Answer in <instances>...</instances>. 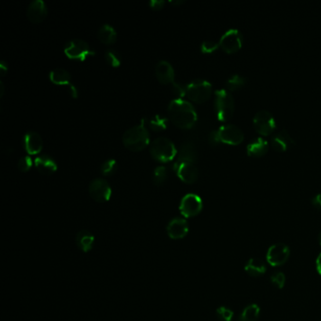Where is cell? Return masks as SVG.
<instances>
[{"instance_id": "6da1fadb", "label": "cell", "mask_w": 321, "mask_h": 321, "mask_svg": "<svg viewBox=\"0 0 321 321\" xmlns=\"http://www.w3.org/2000/svg\"><path fill=\"white\" fill-rule=\"evenodd\" d=\"M168 116L173 125L180 128H191L197 121L195 108L190 102L174 99L168 107Z\"/></svg>"}, {"instance_id": "7a4b0ae2", "label": "cell", "mask_w": 321, "mask_h": 321, "mask_svg": "<svg viewBox=\"0 0 321 321\" xmlns=\"http://www.w3.org/2000/svg\"><path fill=\"white\" fill-rule=\"evenodd\" d=\"M149 132L143 125L132 126L125 131L123 136V143L125 147L134 152L142 151L149 143Z\"/></svg>"}, {"instance_id": "3957f363", "label": "cell", "mask_w": 321, "mask_h": 321, "mask_svg": "<svg viewBox=\"0 0 321 321\" xmlns=\"http://www.w3.org/2000/svg\"><path fill=\"white\" fill-rule=\"evenodd\" d=\"M150 154L159 162L173 161L177 155V150L174 143L168 137H158L155 139L150 146Z\"/></svg>"}, {"instance_id": "277c9868", "label": "cell", "mask_w": 321, "mask_h": 321, "mask_svg": "<svg viewBox=\"0 0 321 321\" xmlns=\"http://www.w3.org/2000/svg\"><path fill=\"white\" fill-rule=\"evenodd\" d=\"M215 109L217 117L220 121H226L232 117L235 110V99L230 90L219 89L215 93Z\"/></svg>"}, {"instance_id": "5b68a950", "label": "cell", "mask_w": 321, "mask_h": 321, "mask_svg": "<svg viewBox=\"0 0 321 321\" xmlns=\"http://www.w3.org/2000/svg\"><path fill=\"white\" fill-rule=\"evenodd\" d=\"M212 95V85L204 79H194L187 86V96L196 103L208 101Z\"/></svg>"}, {"instance_id": "8992f818", "label": "cell", "mask_w": 321, "mask_h": 321, "mask_svg": "<svg viewBox=\"0 0 321 321\" xmlns=\"http://www.w3.org/2000/svg\"><path fill=\"white\" fill-rule=\"evenodd\" d=\"M65 55L72 60H86L95 55V51L89 47V43L81 39H73L67 42L64 48Z\"/></svg>"}, {"instance_id": "52a82bcc", "label": "cell", "mask_w": 321, "mask_h": 321, "mask_svg": "<svg viewBox=\"0 0 321 321\" xmlns=\"http://www.w3.org/2000/svg\"><path fill=\"white\" fill-rule=\"evenodd\" d=\"M254 126L256 130L263 136H268L276 127L273 115L266 109H261L254 116Z\"/></svg>"}, {"instance_id": "ba28073f", "label": "cell", "mask_w": 321, "mask_h": 321, "mask_svg": "<svg viewBox=\"0 0 321 321\" xmlns=\"http://www.w3.org/2000/svg\"><path fill=\"white\" fill-rule=\"evenodd\" d=\"M180 212L186 218H192L201 213L202 209V201L201 197L194 193L185 195L180 202Z\"/></svg>"}, {"instance_id": "9c48e42d", "label": "cell", "mask_w": 321, "mask_h": 321, "mask_svg": "<svg viewBox=\"0 0 321 321\" xmlns=\"http://www.w3.org/2000/svg\"><path fill=\"white\" fill-rule=\"evenodd\" d=\"M220 47L227 53L238 51L242 45V33L238 29H230L220 37Z\"/></svg>"}, {"instance_id": "30bf717a", "label": "cell", "mask_w": 321, "mask_h": 321, "mask_svg": "<svg viewBox=\"0 0 321 321\" xmlns=\"http://www.w3.org/2000/svg\"><path fill=\"white\" fill-rule=\"evenodd\" d=\"M89 195L98 202H106L111 196V188L105 179L96 178L89 187Z\"/></svg>"}, {"instance_id": "8fae6325", "label": "cell", "mask_w": 321, "mask_h": 321, "mask_svg": "<svg viewBox=\"0 0 321 321\" xmlns=\"http://www.w3.org/2000/svg\"><path fill=\"white\" fill-rule=\"evenodd\" d=\"M289 256H290V250L286 244H274L268 249L267 260L270 266L280 267L286 264Z\"/></svg>"}, {"instance_id": "7c38bea8", "label": "cell", "mask_w": 321, "mask_h": 321, "mask_svg": "<svg viewBox=\"0 0 321 321\" xmlns=\"http://www.w3.org/2000/svg\"><path fill=\"white\" fill-rule=\"evenodd\" d=\"M218 130L221 143L236 145L242 143L244 140L243 131L241 130L238 125L225 124L221 125Z\"/></svg>"}, {"instance_id": "4fadbf2b", "label": "cell", "mask_w": 321, "mask_h": 321, "mask_svg": "<svg viewBox=\"0 0 321 321\" xmlns=\"http://www.w3.org/2000/svg\"><path fill=\"white\" fill-rule=\"evenodd\" d=\"M179 178L187 184H192L197 181L199 176V171L194 162H183L173 166Z\"/></svg>"}, {"instance_id": "5bb4252c", "label": "cell", "mask_w": 321, "mask_h": 321, "mask_svg": "<svg viewBox=\"0 0 321 321\" xmlns=\"http://www.w3.org/2000/svg\"><path fill=\"white\" fill-rule=\"evenodd\" d=\"M189 224L183 218H174L167 226L168 236L174 240L186 238V236L189 234Z\"/></svg>"}, {"instance_id": "9a60e30c", "label": "cell", "mask_w": 321, "mask_h": 321, "mask_svg": "<svg viewBox=\"0 0 321 321\" xmlns=\"http://www.w3.org/2000/svg\"><path fill=\"white\" fill-rule=\"evenodd\" d=\"M27 14L32 23H41L48 15V6L42 0H33L28 6Z\"/></svg>"}, {"instance_id": "2e32d148", "label": "cell", "mask_w": 321, "mask_h": 321, "mask_svg": "<svg viewBox=\"0 0 321 321\" xmlns=\"http://www.w3.org/2000/svg\"><path fill=\"white\" fill-rule=\"evenodd\" d=\"M25 150L30 155H36L42 151L43 142L41 136L34 131L26 133L23 140Z\"/></svg>"}, {"instance_id": "e0dca14e", "label": "cell", "mask_w": 321, "mask_h": 321, "mask_svg": "<svg viewBox=\"0 0 321 321\" xmlns=\"http://www.w3.org/2000/svg\"><path fill=\"white\" fill-rule=\"evenodd\" d=\"M155 76L162 84L173 83L174 70L172 64L167 60H161L155 66Z\"/></svg>"}, {"instance_id": "ac0fdd59", "label": "cell", "mask_w": 321, "mask_h": 321, "mask_svg": "<svg viewBox=\"0 0 321 321\" xmlns=\"http://www.w3.org/2000/svg\"><path fill=\"white\" fill-rule=\"evenodd\" d=\"M271 143L275 150L279 152H284L289 147H291L292 145H294L295 141L289 134V132L286 130V128H284L274 135Z\"/></svg>"}, {"instance_id": "d6986e66", "label": "cell", "mask_w": 321, "mask_h": 321, "mask_svg": "<svg viewBox=\"0 0 321 321\" xmlns=\"http://www.w3.org/2000/svg\"><path fill=\"white\" fill-rule=\"evenodd\" d=\"M177 157L176 161H174L173 166L178 165L183 162H194L196 161L197 154L195 147L192 143L190 142L184 143L181 146L179 151H177Z\"/></svg>"}, {"instance_id": "ffe728a7", "label": "cell", "mask_w": 321, "mask_h": 321, "mask_svg": "<svg viewBox=\"0 0 321 321\" xmlns=\"http://www.w3.org/2000/svg\"><path fill=\"white\" fill-rule=\"evenodd\" d=\"M36 169L42 174H51L58 169L57 162L48 155H38L34 161Z\"/></svg>"}, {"instance_id": "44dd1931", "label": "cell", "mask_w": 321, "mask_h": 321, "mask_svg": "<svg viewBox=\"0 0 321 321\" xmlns=\"http://www.w3.org/2000/svg\"><path fill=\"white\" fill-rule=\"evenodd\" d=\"M268 150V141L264 137H256L247 145V153L250 156H261Z\"/></svg>"}, {"instance_id": "7402d4cb", "label": "cell", "mask_w": 321, "mask_h": 321, "mask_svg": "<svg viewBox=\"0 0 321 321\" xmlns=\"http://www.w3.org/2000/svg\"><path fill=\"white\" fill-rule=\"evenodd\" d=\"M76 242L80 250L84 253H88L93 249V246L95 243V237L88 230H81L77 235Z\"/></svg>"}, {"instance_id": "603a6c76", "label": "cell", "mask_w": 321, "mask_h": 321, "mask_svg": "<svg viewBox=\"0 0 321 321\" xmlns=\"http://www.w3.org/2000/svg\"><path fill=\"white\" fill-rule=\"evenodd\" d=\"M245 271L251 277H260L266 273L267 266L261 259L251 258L245 266Z\"/></svg>"}, {"instance_id": "cb8c5ba5", "label": "cell", "mask_w": 321, "mask_h": 321, "mask_svg": "<svg viewBox=\"0 0 321 321\" xmlns=\"http://www.w3.org/2000/svg\"><path fill=\"white\" fill-rule=\"evenodd\" d=\"M51 82L56 85H71V75L64 68H56L49 74Z\"/></svg>"}, {"instance_id": "d4e9b609", "label": "cell", "mask_w": 321, "mask_h": 321, "mask_svg": "<svg viewBox=\"0 0 321 321\" xmlns=\"http://www.w3.org/2000/svg\"><path fill=\"white\" fill-rule=\"evenodd\" d=\"M97 36H98L99 41L105 44H111L117 40L116 30L108 24L103 25L100 27Z\"/></svg>"}, {"instance_id": "484cf974", "label": "cell", "mask_w": 321, "mask_h": 321, "mask_svg": "<svg viewBox=\"0 0 321 321\" xmlns=\"http://www.w3.org/2000/svg\"><path fill=\"white\" fill-rule=\"evenodd\" d=\"M260 307L257 304H250L242 311L239 319L240 321H257L260 317Z\"/></svg>"}, {"instance_id": "4316f807", "label": "cell", "mask_w": 321, "mask_h": 321, "mask_svg": "<svg viewBox=\"0 0 321 321\" xmlns=\"http://www.w3.org/2000/svg\"><path fill=\"white\" fill-rule=\"evenodd\" d=\"M247 81V78L239 74H234L226 81V89L228 90H236L243 87Z\"/></svg>"}, {"instance_id": "83f0119b", "label": "cell", "mask_w": 321, "mask_h": 321, "mask_svg": "<svg viewBox=\"0 0 321 321\" xmlns=\"http://www.w3.org/2000/svg\"><path fill=\"white\" fill-rule=\"evenodd\" d=\"M105 59L107 63L113 67H118L121 64V56L115 49H108L105 53Z\"/></svg>"}, {"instance_id": "f1b7e54d", "label": "cell", "mask_w": 321, "mask_h": 321, "mask_svg": "<svg viewBox=\"0 0 321 321\" xmlns=\"http://www.w3.org/2000/svg\"><path fill=\"white\" fill-rule=\"evenodd\" d=\"M149 125L151 128L155 131L164 130L167 127V119L161 115H156L150 120Z\"/></svg>"}, {"instance_id": "f546056e", "label": "cell", "mask_w": 321, "mask_h": 321, "mask_svg": "<svg viewBox=\"0 0 321 321\" xmlns=\"http://www.w3.org/2000/svg\"><path fill=\"white\" fill-rule=\"evenodd\" d=\"M117 170V161L115 159H107L102 163L100 171L104 175H111Z\"/></svg>"}, {"instance_id": "4dcf8cb0", "label": "cell", "mask_w": 321, "mask_h": 321, "mask_svg": "<svg viewBox=\"0 0 321 321\" xmlns=\"http://www.w3.org/2000/svg\"><path fill=\"white\" fill-rule=\"evenodd\" d=\"M154 182L155 185L161 186L167 178V170L164 166L156 167L154 171Z\"/></svg>"}, {"instance_id": "1f68e13d", "label": "cell", "mask_w": 321, "mask_h": 321, "mask_svg": "<svg viewBox=\"0 0 321 321\" xmlns=\"http://www.w3.org/2000/svg\"><path fill=\"white\" fill-rule=\"evenodd\" d=\"M217 316L220 318L221 321H232L234 317V312L233 310L225 307V306H220L217 309Z\"/></svg>"}, {"instance_id": "d6a6232c", "label": "cell", "mask_w": 321, "mask_h": 321, "mask_svg": "<svg viewBox=\"0 0 321 321\" xmlns=\"http://www.w3.org/2000/svg\"><path fill=\"white\" fill-rule=\"evenodd\" d=\"M270 281H271V283H272V285L274 286H276L279 289H282V288H284V286L286 285V275L283 273V272H280V271L275 272L270 277Z\"/></svg>"}, {"instance_id": "836d02e7", "label": "cell", "mask_w": 321, "mask_h": 321, "mask_svg": "<svg viewBox=\"0 0 321 321\" xmlns=\"http://www.w3.org/2000/svg\"><path fill=\"white\" fill-rule=\"evenodd\" d=\"M220 47V42H215L213 40H205L202 42L201 50L203 53H212Z\"/></svg>"}, {"instance_id": "e575fe53", "label": "cell", "mask_w": 321, "mask_h": 321, "mask_svg": "<svg viewBox=\"0 0 321 321\" xmlns=\"http://www.w3.org/2000/svg\"><path fill=\"white\" fill-rule=\"evenodd\" d=\"M172 89L174 96H177V99H181L183 96H187V87L183 84L173 81L172 83Z\"/></svg>"}, {"instance_id": "d590c367", "label": "cell", "mask_w": 321, "mask_h": 321, "mask_svg": "<svg viewBox=\"0 0 321 321\" xmlns=\"http://www.w3.org/2000/svg\"><path fill=\"white\" fill-rule=\"evenodd\" d=\"M17 166L21 172H28L32 166V161L30 156L26 155L18 161Z\"/></svg>"}, {"instance_id": "8d00e7d4", "label": "cell", "mask_w": 321, "mask_h": 321, "mask_svg": "<svg viewBox=\"0 0 321 321\" xmlns=\"http://www.w3.org/2000/svg\"><path fill=\"white\" fill-rule=\"evenodd\" d=\"M209 142L211 145H217V144L221 143L218 129L217 130H212L210 132L209 136Z\"/></svg>"}, {"instance_id": "74e56055", "label": "cell", "mask_w": 321, "mask_h": 321, "mask_svg": "<svg viewBox=\"0 0 321 321\" xmlns=\"http://www.w3.org/2000/svg\"><path fill=\"white\" fill-rule=\"evenodd\" d=\"M165 2L163 0H151L149 2V5L153 10H161L164 6Z\"/></svg>"}, {"instance_id": "f35d334b", "label": "cell", "mask_w": 321, "mask_h": 321, "mask_svg": "<svg viewBox=\"0 0 321 321\" xmlns=\"http://www.w3.org/2000/svg\"><path fill=\"white\" fill-rule=\"evenodd\" d=\"M312 202H313V204L315 205L316 209H320L321 210V193L316 194V195L312 199Z\"/></svg>"}, {"instance_id": "ab89813d", "label": "cell", "mask_w": 321, "mask_h": 321, "mask_svg": "<svg viewBox=\"0 0 321 321\" xmlns=\"http://www.w3.org/2000/svg\"><path fill=\"white\" fill-rule=\"evenodd\" d=\"M7 71H8V64L4 60H2L1 63H0V73H1L2 76H4L6 74Z\"/></svg>"}, {"instance_id": "60d3db41", "label": "cell", "mask_w": 321, "mask_h": 321, "mask_svg": "<svg viewBox=\"0 0 321 321\" xmlns=\"http://www.w3.org/2000/svg\"><path fill=\"white\" fill-rule=\"evenodd\" d=\"M315 267H316V270L319 275H321V254L319 256H317L316 258V262H315Z\"/></svg>"}, {"instance_id": "b9f144b4", "label": "cell", "mask_w": 321, "mask_h": 321, "mask_svg": "<svg viewBox=\"0 0 321 321\" xmlns=\"http://www.w3.org/2000/svg\"><path fill=\"white\" fill-rule=\"evenodd\" d=\"M69 88H70V94H71V96L74 97V98H77L78 97V89L77 88L74 86V85H70L69 86Z\"/></svg>"}, {"instance_id": "7bdbcfd3", "label": "cell", "mask_w": 321, "mask_h": 321, "mask_svg": "<svg viewBox=\"0 0 321 321\" xmlns=\"http://www.w3.org/2000/svg\"><path fill=\"white\" fill-rule=\"evenodd\" d=\"M173 4L174 5H177V4H182V3H184V1L183 0H178V1H171Z\"/></svg>"}, {"instance_id": "ee69618b", "label": "cell", "mask_w": 321, "mask_h": 321, "mask_svg": "<svg viewBox=\"0 0 321 321\" xmlns=\"http://www.w3.org/2000/svg\"><path fill=\"white\" fill-rule=\"evenodd\" d=\"M0 87H1V96H3V93H4V86H3V83H2V82H0Z\"/></svg>"}, {"instance_id": "f6af8a7d", "label": "cell", "mask_w": 321, "mask_h": 321, "mask_svg": "<svg viewBox=\"0 0 321 321\" xmlns=\"http://www.w3.org/2000/svg\"><path fill=\"white\" fill-rule=\"evenodd\" d=\"M319 243H320V245H321V234H320V238H319Z\"/></svg>"}]
</instances>
